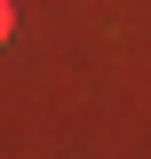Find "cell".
<instances>
[{"label": "cell", "mask_w": 151, "mask_h": 159, "mask_svg": "<svg viewBox=\"0 0 151 159\" xmlns=\"http://www.w3.org/2000/svg\"><path fill=\"white\" fill-rule=\"evenodd\" d=\"M8 32H16V0H0V48H8Z\"/></svg>", "instance_id": "obj_1"}]
</instances>
